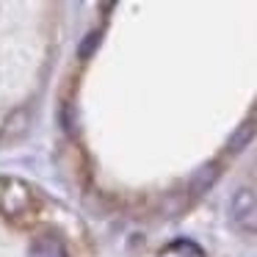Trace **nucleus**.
I'll use <instances>...</instances> for the list:
<instances>
[{
	"label": "nucleus",
	"instance_id": "39448f33",
	"mask_svg": "<svg viewBox=\"0 0 257 257\" xmlns=\"http://www.w3.org/2000/svg\"><path fill=\"white\" fill-rule=\"evenodd\" d=\"M28 122H31V116H28V111H14L12 116L6 119V124H3V130H0V139H6V141H14V139H20V136H25V130H28Z\"/></svg>",
	"mask_w": 257,
	"mask_h": 257
},
{
	"label": "nucleus",
	"instance_id": "7ed1b4c3",
	"mask_svg": "<svg viewBox=\"0 0 257 257\" xmlns=\"http://www.w3.org/2000/svg\"><path fill=\"white\" fill-rule=\"evenodd\" d=\"M254 207H257L254 194L249 188H240V191H235L232 202H229V216H232V221H246L254 213Z\"/></svg>",
	"mask_w": 257,
	"mask_h": 257
},
{
	"label": "nucleus",
	"instance_id": "f257e3e1",
	"mask_svg": "<svg viewBox=\"0 0 257 257\" xmlns=\"http://www.w3.org/2000/svg\"><path fill=\"white\" fill-rule=\"evenodd\" d=\"M218 174H221V166H218L216 161H210V163H205L202 169H196V174L191 177V183H188L191 196H202V194H207V191H210L213 185H216Z\"/></svg>",
	"mask_w": 257,
	"mask_h": 257
},
{
	"label": "nucleus",
	"instance_id": "423d86ee",
	"mask_svg": "<svg viewBox=\"0 0 257 257\" xmlns=\"http://www.w3.org/2000/svg\"><path fill=\"white\" fill-rule=\"evenodd\" d=\"M97 45H100V31H91V34H86V39L80 42V47H78V58H91L94 56V50H97Z\"/></svg>",
	"mask_w": 257,
	"mask_h": 257
},
{
	"label": "nucleus",
	"instance_id": "f03ea898",
	"mask_svg": "<svg viewBox=\"0 0 257 257\" xmlns=\"http://www.w3.org/2000/svg\"><path fill=\"white\" fill-rule=\"evenodd\" d=\"M28 257H69L67 246L58 235H39V238L31 243Z\"/></svg>",
	"mask_w": 257,
	"mask_h": 257
},
{
	"label": "nucleus",
	"instance_id": "0eeeda50",
	"mask_svg": "<svg viewBox=\"0 0 257 257\" xmlns=\"http://www.w3.org/2000/svg\"><path fill=\"white\" fill-rule=\"evenodd\" d=\"M61 127L67 130V133H75V108H72V102H64L61 105Z\"/></svg>",
	"mask_w": 257,
	"mask_h": 257
},
{
	"label": "nucleus",
	"instance_id": "20e7f679",
	"mask_svg": "<svg viewBox=\"0 0 257 257\" xmlns=\"http://www.w3.org/2000/svg\"><path fill=\"white\" fill-rule=\"evenodd\" d=\"M254 136H257V122H254V119H246V122L240 124L232 136H229L227 152H232V155H235V152H243L246 147L251 144V139H254Z\"/></svg>",
	"mask_w": 257,
	"mask_h": 257
},
{
	"label": "nucleus",
	"instance_id": "6e6552de",
	"mask_svg": "<svg viewBox=\"0 0 257 257\" xmlns=\"http://www.w3.org/2000/svg\"><path fill=\"white\" fill-rule=\"evenodd\" d=\"M254 229H257V221H254Z\"/></svg>",
	"mask_w": 257,
	"mask_h": 257
}]
</instances>
